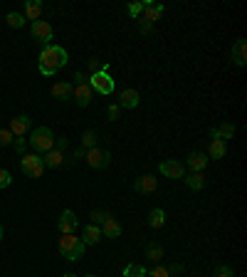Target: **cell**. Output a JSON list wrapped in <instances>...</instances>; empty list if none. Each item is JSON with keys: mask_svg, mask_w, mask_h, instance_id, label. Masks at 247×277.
<instances>
[{"mask_svg": "<svg viewBox=\"0 0 247 277\" xmlns=\"http://www.w3.org/2000/svg\"><path fill=\"white\" fill-rule=\"evenodd\" d=\"M72 79H74V84H82V82H87V77H84L82 72H74V77H72Z\"/></svg>", "mask_w": 247, "mask_h": 277, "instance_id": "cell-42", "label": "cell"}, {"mask_svg": "<svg viewBox=\"0 0 247 277\" xmlns=\"http://www.w3.org/2000/svg\"><path fill=\"white\" fill-rule=\"evenodd\" d=\"M84 277H96V275H84Z\"/></svg>", "mask_w": 247, "mask_h": 277, "instance_id": "cell-45", "label": "cell"}, {"mask_svg": "<svg viewBox=\"0 0 247 277\" xmlns=\"http://www.w3.org/2000/svg\"><path fill=\"white\" fill-rule=\"evenodd\" d=\"M15 136L10 134V129H0V146H13Z\"/></svg>", "mask_w": 247, "mask_h": 277, "instance_id": "cell-31", "label": "cell"}, {"mask_svg": "<svg viewBox=\"0 0 247 277\" xmlns=\"http://www.w3.org/2000/svg\"><path fill=\"white\" fill-rule=\"evenodd\" d=\"M72 99H74V104H77V107H89V104H92V99H94L92 87H89L87 82H82V84H74Z\"/></svg>", "mask_w": 247, "mask_h": 277, "instance_id": "cell-11", "label": "cell"}, {"mask_svg": "<svg viewBox=\"0 0 247 277\" xmlns=\"http://www.w3.org/2000/svg\"><path fill=\"white\" fill-rule=\"evenodd\" d=\"M64 161H67V158H64V154H62V151H57V149H52V151H47V154L42 156L45 168H60Z\"/></svg>", "mask_w": 247, "mask_h": 277, "instance_id": "cell-22", "label": "cell"}, {"mask_svg": "<svg viewBox=\"0 0 247 277\" xmlns=\"http://www.w3.org/2000/svg\"><path fill=\"white\" fill-rule=\"evenodd\" d=\"M84 158H87V163H89L92 168H106V166L111 163V154H109L106 149H89Z\"/></svg>", "mask_w": 247, "mask_h": 277, "instance_id": "cell-8", "label": "cell"}, {"mask_svg": "<svg viewBox=\"0 0 247 277\" xmlns=\"http://www.w3.org/2000/svg\"><path fill=\"white\" fill-rule=\"evenodd\" d=\"M87 67L92 69V74H94V72H99V69H101L104 64H101V62L96 60V57H92V60H87Z\"/></svg>", "mask_w": 247, "mask_h": 277, "instance_id": "cell-39", "label": "cell"}, {"mask_svg": "<svg viewBox=\"0 0 247 277\" xmlns=\"http://www.w3.org/2000/svg\"><path fill=\"white\" fill-rule=\"evenodd\" d=\"M67 62H69V55H67L64 47H60V45H45L42 52H40L37 67H40V74H45V77H55L60 69H64Z\"/></svg>", "mask_w": 247, "mask_h": 277, "instance_id": "cell-1", "label": "cell"}, {"mask_svg": "<svg viewBox=\"0 0 247 277\" xmlns=\"http://www.w3.org/2000/svg\"><path fill=\"white\" fill-rule=\"evenodd\" d=\"M163 10H166V8H163L161 3H151V0H146V3H144V20L154 25L156 20L161 18V13H163Z\"/></svg>", "mask_w": 247, "mask_h": 277, "instance_id": "cell-18", "label": "cell"}, {"mask_svg": "<svg viewBox=\"0 0 247 277\" xmlns=\"http://www.w3.org/2000/svg\"><path fill=\"white\" fill-rule=\"evenodd\" d=\"M163 225H166V213H163L161 208H154V211L149 213V228L158 230V228H163Z\"/></svg>", "mask_w": 247, "mask_h": 277, "instance_id": "cell-25", "label": "cell"}, {"mask_svg": "<svg viewBox=\"0 0 247 277\" xmlns=\"http://www.w3.org/2000/svg\"><path fill=\"white\" fill-rule=\"evenodd\" d=\"M10 134L15 136V139H23L25 134H30L32 131V119L28 117V114H20V117H15L13 122H10Z\"/></svg>", "mask_w": 247, "mask_h": 277, "instance_id": "cell-9", "label": "cell"}, {"mask_svg": "<svg viewBox=\"0 0 247 277\" xmlns=\"http://www.w3.org/2000/svg\"><path fill=\"white\" fill-rule=\"evenodd\" d=\"M124 277H146V267H144V265L131 262V265H126V267H124Z\"/></svg>", "mask_w": 247, "mask_h": 277, "instance_id": "cell-29", "label": "cell"}, {"mask_svg": "<svg viewBox=\"0 0 247 277\" xmlns=\"http://www.w3.org/2000/svg\"><path fill=\"white\" fill-rule=\"evenodd\" d=\"M28 144H30L32 154H47V151L55 149V134H52L47 126H35L30 131Z\"/></svg>", "mask_w": 247, "mask_h": 277, "instance_id": "cell-2", "label": "cell"}, {"mask_svg": "<svg viewBox=\"0 0 247 277\" xmlns=\"http://www.w3.org/2000/svg\"><path fill=\"white\" fill-rule=\"evenodd\" d=\"M141 13H144V3H129L126 5V15L129 18H139Z\"/></svg>", "mask_w": 247, "mask_h": 277, "instance_id": "cell-30", "label": "cell"}, {"mask_svg": "<svg viewBox=\"0 0 247 277\" xmlns=\"http://www.w3.org/2000/svg\"><path fill=\"white\" fill-rule=\"evenodd\" d=\"M30 35H32V40H37V42H42V45H52V40H55L52 25L45 23V20H35L30 25Z\"/></svg>", "mask_w": 247, "mask_h": 277, "instance_id": "cell-6", "label": "cell"}, {"mask_svg": "<svg viewBox=\"0 0 247 277\" xmlns=\"http://www.w3.org/2000/svg\"><path fill=\"white\" fill-rule=\"evenodd\" d=\"M87 84L96 94H104V97L114 94V77L109 74V64H104L99 72H94L92 77H87Z\"/></svg>", "mask_w": 247, "mask_h": 277, "instance_id": "cell-4", "label": "cell"}, {"mask_svg": "<svg viewBox=\"0 0 247 277\" xmlns=\"http://www.w3.org/2000/svg\"><path fill=\"white\" fill-rule=\"evenodd\" d=\"M62 277H77V275H74V272H64Z\"/></svg>", "mask_w": 247, "mask_h": 277, "instance_id": "cell-43", "label": "cell"}, {"mask_svg": "<svg viewBox=\"0 0 247 277\" xmlns=\"http://www.w3.org/2000/svg\"><path fill=\"white\" fill-rule=\"evenodd\" d=\"M25 146H28V141H25V139H15V141H13V149H15V154L25 156Z\"/></svg>", "mask_w": 247, "mask_h": 277, "instance_id": "cell-37", "label": "cell"}, {"mask_svg": "<svg viewBox=\"0 0 247 277\" xmlns=\"http://www.w3.org/2000/svg\"><path fill=\"white\" fill-rule=\"evenodd\" d=\"M77 225H79V220H77L74 211H62L60 220H57V233L60 235H72L77 230Z\"/></svg>", "mask_w": 247, "mask_h": 277, "instance_id": "cell-7", "label": "cell"}, {"mask_svg": "<svg viewBox=\"0 0 247 277\" xmlns=\"http://www.w3.org/2000/svg\"><path fill=\"white\" fill-rule=\"evenodd\" d=\"M213 277H235V272H232V267H230V265H217L215 272H213Z\"/></svg>", "mask_w": 247, "mask_h": 277, "instance_id": "cell-32", "label": "cell"}, {"mask_svg": "<svg viewBox=\"0 0 247 277\" xmlns=\"http://www.w3.org/2000/svg\"><path fill=\"white\" fill-rule=\"evenodd\" d=\"M156 188H158V181H156L151 173H144V176H139L136 181H134V191L139 193V196H146V193H154Z\"/></svg>", "mask_w": 247, "mask_h": 277, "instance_id": "cell-14", "label": "cell"}, {"mask_svg": "<svg viewBox=\"0 0 247 277\" xmlns=\"http://www.w3.org/2000/svg\"><path fill=\"white\" fill-rule=\"evenodd\" d=\"M20 168L28 178H40L45 173V163H42V156L40 154H25L20 156Z\"/></svg>", "mask_w": 247, "mask_h": 277, "instance_id": "cell-5", "label": "cell"}, {"mask_svg": "<svg viewBox=\"0 0 247 277\" xmlns=\"http://www.w3.org/2000/svg\"><path fill=\"white\" fill-rule=\"evenodd\" d=\"M225 154H227V141H222V139H213V141H210V146H208V158L220 161V158H225Z\"/></svg>", "mask_w": 247, "mask_h": 277, "instance_id": "cell-21", "label": "cell"}, {"mask_svg": "<svg viewBox=\"0 0 247 277\" xmlns=\"http://www.w3.org/2000/svg\"><path fill=\"white\" fill-rule=\"evenodd\" d=\"M5 23H8L10 28H25V23H28V20H25V15H23V13L10 10V13L5 15Z\"/></svg>", "mask_w": 247, "mask_h": 277, "instance_id": "cell-27", "label": "cell"}, {"mask_svg": "<svg viewBox=\"0 0 247 277\" xmlns=\"http://www.w3.org/2000/svg\"><path fill=\"white\" fill-rule=\"evenodd\" d=\"M139 102H141V97H139L136 89H131V87L121 89V94H119V107H124V109H136Z\"/></svg>", "mask_w": 247, "mask_h": 277, "instance_id": "cell-15", "label": "cell"}, {"mask_svg": "<svg viewBox=\"0 0 247 277\" xmlns=\"http://www.w3.org/2000/svg\"><path fill=\"white\" fill-rule=\"evenodd\" d=\"M25 20H40V15H42V3L40 0H25Z\"/></svg>", "mask_w": 247, "mask_h": 277, "instance_id": "cell-23", "label": "cell"}, {"mask_svg": "<svg viewBox=\"0 0 247 277\" xmlns=\"http://www.w3.org/2000/svg\"><path fill=\"white\" fill-rule=\"evenodd\" d=\"M84 243L79 240V238H74V233L72 235H62L60 243H57V250H60V255L64 260H69V262H77V260H82L84 257Z\"/></svg>", "mask_w": 247, "mask_h": 277, "instance_id": "cell-3", "label": "cell"}, {"mask_svg": "<svg viewBox=\"0 0 247 277\" xmlns=\"http://www.w3.org/2000/svg\"><path fill=\"white\" fill-rule=\"evenodd\" d=\"M149 277H171V272H168V267L166 265H156L151 272H146Z\"/></svg>", "mask_w": 247, "mask_h": 277, "instance_id": "cell-34", "label": "cell"}, {"mask_svg": "<svg viewBox=\"0 0 247 277\" xmlns=\"http://www.w3.org/2000/svg\"><path fill=\"white\" fill-rule=\"evenodd\" d=\"M158 171H161V176H166V178H183L185 176V166L181 161H173V158L161 161Z\"/></svg>", "mask_w": 247, "mask_h": 277, "instance_id": "cell-10", "label": "cell"}, {"mask_svg": "<svg viewBox=\"0 0 247 277\" xmlns=\"http://www.w3.org/2000/svg\"><path fill=\"white\" fill-rule=\"evenodd\" d=\"M96 141H99V134L94 131V129H87L84 134H82V149H96Z\"/></svg>", "mask_w": 247, "mask_h": 277, "instance_id": "cell-26", "label": "cell"}, {"mask_svg": "<svg viewBox=\"0 0 247 277\" xmlns=\"http://www.w3.org/2000/svg\"><path fill=\"white\" fill-rule=\"evenodd\" d=\"M146 257H149L151 262H161V260H163V247L158 245V243H149V245H146Z\"/></svg>", "mask_w": 247, "mask_h": 277, "instance_id": "cell-28", "label": "cell"}, {"mask_svg": "<svg viewBox=\"0 0 247 277\" xmlns=\"http://www.w3.org/2000/svg\"><path fill=\"white\" fill-rule=\"evenodd\" d=\"M84 156H87V149H77L74 154L69 156V161H79V158H84Z\"/></svg>", "mask_w": 247, "mask_h": 277, "instance_id": "cell-40", "label": "cell"}, {"mask_svg": "<svg viewBox=\"0 0 247 277\" xmlns=\"http://www.w3.org/2000/svg\"><path fill=\"white\" fill-rule=\"evenodd\" d=\"M3 235H5V233H3V225H0V243H3Z\"/></svg>", "mask_w": 247, "mask_h": 277, "instance_id": "cell-44", "label": "cell"}, {"mask_svg": "<svg viewBox=\"0 0 247 277\" xmlns=\"http://www.w3.org/2000/svg\"><path fill=\"white\" fill-rule=\"evenodd\" d=\"M183 181H185V186H188L190 191H203V188H205V183H208L203 173H190V176H188V178H183Z\"/></svg>", "mask_w": 247, "mask_h": 277, "instance_id": "cell-24", "label": "cell"}, {"mask_svg": "<svg viewBox=\"0 0 247 277\" xmlns=\"http://www.w3.org/2000/svg\"><path fill=\"white\" fill-rule=\"evenodd\" d=\"M230 57H232V62H235L237 67H245V64H247V45H245V40H237V42L232 45Z\"/></svg>", "mask_w": 247, "mask_h": 277, "instance_id": "cell-20", "label": "cell"}, {"mask_svg": "<svg viewBox=\"0 0 247 277\" xmlns=\"http://www.w3.org/2000/svg\"><path fill=\"white\" fill-rule=\"evenodd\" d=\"M67 146H69V141H67L64 136H60V139H55V149H57V151H62V154H64V149H67Z\"/></svg>", "mask_w": 247, "mask_h": 277, "instance_id": "cell-38", "label": "cell"}, {"mask_svg": "<svg viewBox=\"0 0 247 277\" xmlns=\"http://www.w3.org/2000/svg\"><path fill=\"white\" fill-rule=\"evenodd\" d=\"M109 216H111L109 211H92V223H94V225H101V223H104Z\"/></svg>", "mask_w": 247, "mask_h": 277, "instance_id": "cell-33", "label": "cell"}, {"mask_svg": "<svg viewBox=\"0 0 247 277\" xmlns=\"http://www.w3.org/2000/svg\"><path fill=\"white\" fill-rule=\"evenodd\" d=\"M72 92H74V84L72 82H57L52 87V97L60 99V102H72Z\"/></svg>", "mask_w": 247, "mask_h": 277, "instance_id": "cell-19", "label": "cell"}, {"mask_svg": "<svg viewBox=\"0 0 247 277\" xmlns=\"http://www.w3.org/2000/svg\"><path fill=\"white\" fill-rule=\"evenodd\" d=\"M151 28H154V25H151V23H146V20L141 18V35H149V32H151Z\"/></svg>", "mask_w": 247, "mask_h": 277, "instance_id": "cell-41", "label": "cell"}, {"mask_svg": "<svg viewBox=\"0 0 247 277\" xmlns=\"http://www.w3.org/2000/svg\"><path fill=\"white\" fill-rule=\"evenodd\" d=\"M101 238H111V240H116V238H121V233H124V228H121V223L116 220L114 216H109L101 225Z\"/></svg>", "mask_w": 247, "mask_h": 277, "instance_id": "cell-13", "label": "cell"}, {"mask_svg": "<svg viewBox=\"0 0 247 277\" xmlns=\"http://www.w3.org/2000/svg\"><path fill=\"white\" fill-rule=\"evenodd\" d=\"M10 183H13V173L8 168H0V188H8Z\"/></svg>", "mask_w": 247, "mask_h": 277, "instance_id": "cell-35", "label": "cell"}, {"mask_svg": "<svg viewBox=\"0 0 247 277\" xmlns=\"http://www.w3.org/2000/svg\"><path fill=\"white\" fill-rule=\"evenodd\" d=\"M106 114H109V122H116L119 114H121V107H119V104H109V107H106Z\"/></svg>", "mask_w": 247, "mask_h": 277, "instance_id": "cell-36", "label": "cell"}, {"mask_svg": "<svg viewBox=\"0 0 247 277\" xmlns=\"http://www.w3.org/2000/svg\"><path fill=\"white\" fill-rule=\"evenodd\" d=\"M235 136V124L232 122H222L213 126L210 129V139H222V141H227V139H232Z\"/></svg>", "mask_w": 247, "mask_h": 277, "instance_id": "cell-16", "label": "cell"}, {"mask_svg": "<svg viewBox=\"0 0 247 277\" xmlns=\"http://www.w3.org/2000/svg\"><path fill=\"white\" fill-rule=\"evenodd\" d=\"M84 245H96L99 240H101V228L99 225H94V223H89V225H84V230H82V238H79Z\"/></svg>", "mask_w": 247, "mask_h": 277, "instance_id": "cell-17", "label": "cell"}, {"mask_svg": "<svg viewBox=\"0 0 247 277\" xmlns=\"http://www.w3.org/2000/svg\"><path fill=\"white\" fill-rule=\"evenodd\" d=\"M208 163H210L208 154H203V151H193V154H188L183 166L190 168V173H203V168H205Z\"/></svg>", "mask_w": 247, "mask_h": 277, "instance_id": "cell-12", "label": "cell"}]
</instances>
